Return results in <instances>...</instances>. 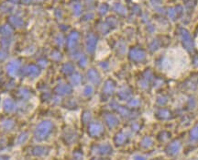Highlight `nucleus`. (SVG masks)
Here are the masks:
<instances>
[{"label": "nucleus", "instance_id": "39448f33", "mask_svg": "<svg viewBox=\"0 0 198 160\" xmlns=\"http://www.w3.org/2000/svg\"><path fill=\"white\" fill-rule=\"evenodd\" d=\"M99 129H100V127H96V126H94V127H92V129H91V131L93 132H95V134H96V133H98V131H99Z\"/></svg>", "mask_w": 198, "mask_h": 160}, {"label": "nucleus", "instance_id": "f257e3e1", "mask_svg": "<svg viewBox=\"0 0 198 160\" xmlns=\"http://www.w3.org/2000/svg\"><path fill=\"white\" fill-rule=\"evenodd\" d=\"M179 148H180V144H179L178 142H173L171 145H169V152L172 153V154H174L176 153Z\"/></svg>", "mask_w": 198, "mask_h": 160}, {"label": "nucleus", "instance_id": "423d86ee", "mask_svg": "<svg viewBox=\"0 0 198 160\" xmlns=\"http://www.w3.org/2000/svg\"><path fill=\"white\" fill-rule=\"evenodd\" d=\"M10 1H13V2H17L18 0H10Z\"/></svg>", "mask_w": 198, "mask_h": 160}, {"label": "nucleus", "instance_id": "20e7f679", "mask_svg": "<svg viewBox=\"0 0 198 160\" xmlns=\"http://www.w3.org/2000/svg\"><path fill=\"white\" fill-rule=\"evenodd\" d=\"M10 20H11V22L13 23V24L16 25V26H20V25L21 24V20H20L18 18H15V17L10 18Z\"/></svg>", "mask_w": 198, "mask_h": 160}, {"label": "nucleus", "instance_id": "f03ea898", "mask_svg": "<svg viewBox=\"0 0 198 160\" xmlns=\"http://www.w3.org/2000/svg\"><path fill=\"white\" fill-rule=\"evenodd\" d=\"M0 31H1V33L3 35H8L11 33V29L8 26H3L0 29Z\"/></svg>", "mask_w": 198, "mask_h": 160}, {"label": "nucleus", "instance_id": "0eeeda50", "mask_svg": "<svg viewBox=\"0 0 198 160\" xmlns=\"http://www.w3.org/2000/svg\"><path fill=\"white\" fill-rule=\"evenodd\" d=\"M24 1L26 2V1H30V0H24Z\"/></svg>", "mask_w": 198, "mask_h": 160}, {"label": "nucleus", "instance_id": "7ed1b4c3", "mask_svg": "<svg viewBox=\"0 0 198 160\" xmlns=\"http://www.w3.org/2000/svg\"><path fill=\"white\" fill-rule=\"evenodd\" d=\"M191 136H192L193 138L198 139V125L195 126V128L192 130V132H191Z\"/></svg>", "mask_w": 198, "mask_h": 160}]
</instances>
